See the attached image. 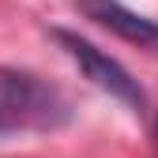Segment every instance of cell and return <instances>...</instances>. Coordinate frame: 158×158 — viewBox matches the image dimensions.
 Masks as SVG:
<instances>
[{
	"label": "cell",
	"mask_w": 158,
	"mask_h": 158,
	"mask_svg": "<svg viewBox=\"0 0 158 158\" xmlns=\"http://www.w3.org/2000/svg\"><path fill=\"white\" fill-rule=\"evenodd\" d=\"M75 8L83 11L90 23L106 27L117 38H124V42H132V45H139V49H147V53L158 56V23L154 19L124 8L121 0H75Z\"/></svg>",
	"instance_id": "3957f363"
},
{
	"label": "cell",
	"mask_w": 158,
	"mask_h": 158,
	"mask_svg": "<svg viewBox=\"0 0 158 158\" xmlns=\"http://www.w3.org/2000/svg\"><path fill=\"white\" fill-rule=\"evenodd\" d=\"M53 38L64 45V53L79 64V72H83L98 90H106L109 98L124 102L128 109L143 113V106H147L143 87H139V79H132V72H128L121 60H113V56H109V53H102L94 42H87V38H79V34H72V30H60V27H56V30H53Z\"/></svg>",
	"instance_id": "7a4b0ae2"
},
{
	"label": "cell",
	"mask_w": 158,
	"mask_h": 158,
	"mask_svg": "<svg viewBox=\"0 0 158 158\" xmlns=\"http://www.w3.org/2000/svg\"><path fill=\"white\" fill-rule=\"evenodd\" d=\"M0 113L15 128H60L72 106L49 79L19 68H0Z\"/></svg>",
	"instance_id": "6da1fadb"
},
{
	"label": "cell",
	"mask_w": 158,
	"mask_h": 158,
	"mask_svg": "<svg viewBox=\"0 0 158 158\" xmlns=\"http://www.w3.org/2000/svg\"><path fill=\"white\" fill-rule=\"evenodd\" d=\"M8 132H15V124L8 121V117H4V113H0V135H8Z\"/></svg>",
	"instance_id": "277c9868"
}]
</instances>
